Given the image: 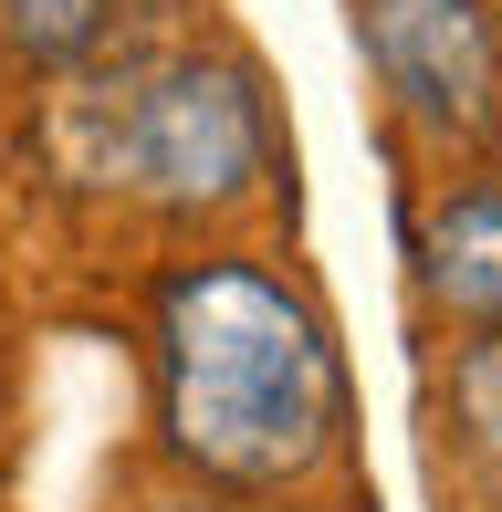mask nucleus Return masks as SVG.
Here are the masks:
<instances>
[{
  "mask_svg": "<svg viewBox=\"0 0 502 512\" xmlns=\"http://www.w3.org/2000/svg\"><path fill=\"white\" fill-rule=\"evenodd\" d=\"M356 42L429 136H482L502 115V32L482 0H356Z\"/></svg>",
  "mask_w": 502,
  "mask_h": 512,
  "instance_id": "3",
  "label": "nucleus"
},
{
  "mask_svg": "<svg viewBox=\"0 0 502 512\" xmlns=\"http://www.w3.org/2000/svg\"><path fill=\"white\" fill-rule=\"evenodd\" d=\"M450 418H461V450L482 460V481L502 492V324L461 345V366H450Z\"/></svg>",
  "mask_w": 502,
  "mask_h": 512,
  "instance_id": "6",
  "label": "nucleus"
},
{
  "mask_svg": "<svg viewBox=\"0 0 502 512\" xmlns=\"http://www.w3.org/2000/svg\"><path fill=\"white\" fill-rule=\"evenodd\" d=\"M419 283H429L440 314L482 324V335L502 324V189L440 199V220H429V241H419Z\"/></svg>",
  "mask_w": 502,
  "mask_h": 512,
  "instance_id": "4",
  "label": "nucleus"
},
{
  "mask_svg": "<svg viewBox=\"0 0 502 512\" xmlns=\"http://www.w3.org/2000/svg\"><path fill=\"white\" fill-rule=\"evenodd\" d=\"M157 377H168V450L231 492L314 471L335 439V345L304 293L251 262H199L168 283Z\"/></svg>",
  "mask_w": 502,
  "mask_h": 512,
  "instance_id": "1",
  "label": "nucleus"
},
{
  "mask_svg": "<svg viewBox=\"0 0 502 512\" xmlns=\"http://www.w3.org/2000/svg\"><path fill=\"white\" fill-rule=\"evenodd\" d=\"M157 512H210V502H157Z\"/></svg>",
  "mask_w": 502,
  "mask_h": 512,
  "instance_id": "7",
  "label": "nucleus"
},
{
  "mask_svg": "<svg viewBox=\"0 0 502 512\" xmlns=\"http://www.w3.org/2000/svg\"><path fill=\"white\" fill-rule=\"evenodd\" d=\"M126 0H0V21H11V42L42 63V74H63V63H84L105 32H116Z\"/></svg>",
  "mask_w": 502,
  "mask_h": 512,
  "instance_id": "5",
  "label": "nucleus"
},
{
  "mask_svg": "<svg viewBox=\"0 0 502 512\" xmlns=\"http://www.w3.org/2000/svg\"><path fill=\"white\" fill-rule=\"evenodd\" d=\"M272 136H262V84L241 74L231 53H168L105 105V147L95 178L168 220H199V209L251 199Z\"/></svg>",
  "mask_w": 502,
  "mask_h": 512,
  "instance_id": "2",
  "label": "nucleus"
}]
</instances>
